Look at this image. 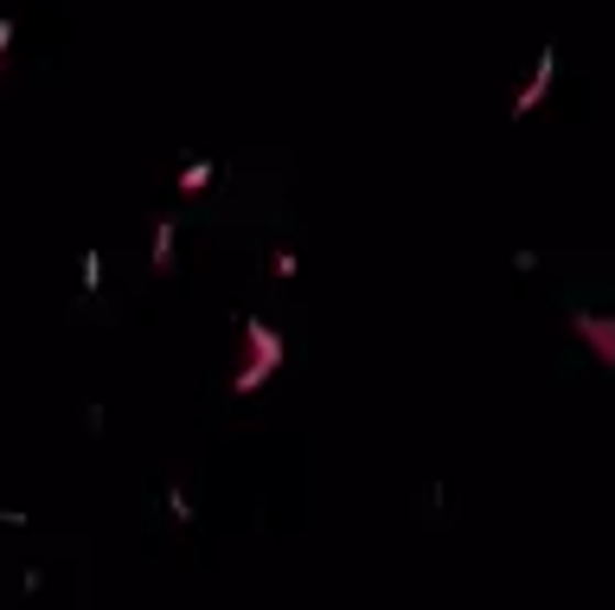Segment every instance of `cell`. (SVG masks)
I'll list each match as a JSON object with an SVG mask.
<instances>
[{
    "instance_id": "8992f818",
    "label": "cell",
    "mask_w": 615,
    "mask_h": 610,
    "mask_svg": "<svg viewBox=\"0 0 615 610\" xmlns=\"http://www.w3.org/2000/svg\"><path fill=\"white\" fill-rule=\"evenodd\" d=\"M97 283H103V258H97V251H84V290H97Z\"/></svg>"
},
{
    "instance_id": "6da1fadb",
    "label": "cell",
    "mask_w": 615,
    "mask_h": 610,
    "mask_svg": "<svg viewBox=\"0 0 615 610\" xmlns=\"http://www.w3.org/2000/svg\"><path fill=\"white\" fill-rule=\"evenodd\" d=\"M244 347H251V360L238 367L231 385H238V392H256V385H270V373L283 367V335H276L270 322H251V328H244Z\"/></svg>"
},
{
    "instance_id": "7a4b0ae2",
    "label": "cell",
    "mask_w": 615,
    "mask_h": 610,
    "mask_svg": "<svg viewBox=\"0 0 615 610\" xmlns=\"http://www.w3.org/2000/svg\"><path fill=\"white\" fill-rule=\"evenodd\" d=\"M571 328H578V341L590 347L603 367H615V315H578Z\"/></svg>"
},
{
    "instance_id": "3957f363",
    "label": "cell",
    "mask_w": 615,
    "mask_h": 610,
    "mask_svg": "<svg viewBox=\"0 0 615 610\" xmlns=\"http://www.w3.org/2000/svg\"><path fill=\"white\" fill-rule=\"evenodd\" d=\"M551 65H558V52L545 45V52H539V72H532V84H526V90L513 97V110H532V104H539V97H545V84H551Z\"/></svg>"
},
{
    "instance_id": "277c9868",
    "label": "cell",
    "mask_w": 615,
    "mask_h": 610,
    "mask_svg": "<svg viewBox=\"0 0 615 610\" xmlns=\"http://www.w3.org/2000/svg\"><path fill=\"white\" fill-rule=\"evenodd\" d=\"M167 264H174V219L154 226V270H167Z\"/></svg>"
},
{
    "instance_id": "5b68a950",
    "label": "cell",
    "mask_w": 615,
    "mask_h": 610,
    "mask_svg": "<svg viewBox=\"0 0 615 610\" xmlns=\"http://www.w3.org/2000/svg\"><path fill=\"white\" fill-rule=\"evenodd\" d=\"M206 181H212V167H206V161H193V167L180 174V193H199Z\"/></svg>"
}]
</instances>
